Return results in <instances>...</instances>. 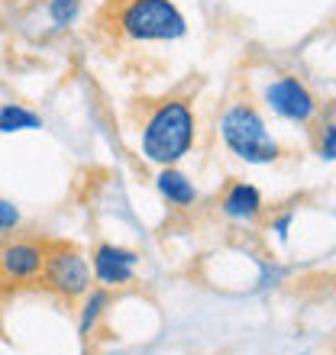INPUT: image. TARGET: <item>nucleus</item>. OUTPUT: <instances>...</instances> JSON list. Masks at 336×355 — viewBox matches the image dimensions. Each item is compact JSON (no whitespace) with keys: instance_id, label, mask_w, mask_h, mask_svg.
I'll use <instances>...</instances> for the list:
<instances>
[{"instance_id":"nucleus-9","label":"nucleus","mask_w":336,"mask_h":355,"mask_svg":"<svg viewBox=\"0 0 336 355\" xmlns=\"http://www.w3.org/2000/svg\"><path fill=\"white\" fill-rule=\"evenodd\" d=\"M159 191L168 204H175V207H191L197 200L194 184H191L178 168H171V165L159 171Z\"/></svg>"},{"instance_id":"nucleus-1","label":"nucleus","mask_w":336,"mask_h":355,"mask_svg":"<svg viewBox=\"0 0 336 355\" xmlns=\"http://www.w3.org/2000/svg\"><path fill=\"white\" fill-rule=\"evenodd\" d=\"M194 110L187 101H162L142 123V155L162 168L185 159L194 146Z\"/></svg>"},{"instance_id":"nucleus-14","label":"nucleus","mask_w":336,"mask_h":355,"mask_svg":"<svg viewBox=\"0 0 336 355\" xmlns=\"http://www.w3.org/2000/svg\"><path fill=\"white\" fill-rule=\"evenodd\" d=\"M17 226H19V210L10 204V200L0 197V239H3L7 233H13Z\"/></svg>"},{"instance_id":"nucleus-2","label":"nucleus","mask_w":336,"mask_h":355,"mask_svg":"<svg viewBox=\"0 0 336 355\" xmlns=\"http://www.w3.org/2000/svg\"><path fill=\"white\" fill-rule=\"evenodd\" d=\"M117 29L136 42H165L185 36L187 23L171 0H120Z\"/></svg>"},{"instance_id":"nucleus-7","label":"nucleus","mask_w":336,"mask_h":355,"mask_svg":"<svg viewBox=\"0 0 336 355\" xmlns=\"http://www.w3.org/2000/svg\"><path fill=\"white\" fill-rule=\"evenodd\" d=\"M136 262H140V255L133 249H123V245H113V243H101L91 255L94 278L107 291L130 284L133 275H136Z\"/></svg>"},{"instance_id":"nucleus-15","label":"nucleus","mask_w":336,"mask_h":355,"mask_svg":"<svg viewBox=\"0 0 336 355\" xmlns=\"http://www.w3.org/2000/svg\"><path fill=\"white\" fill-rule=\"evenodd\" d=\"M288 223H291V214H288V216H281L278 223H275V230H278V236H285V230H288Z\"/></svg>"},{"instance_id":"nucleus-10","label":"nucleus","mask_w":336,"mask_h":355,"mask_svg":"<svg viewBox=\"0 0 336 355\" xmlns=\"http://www.w3.org/2000/svg\"><path fill=\"white\" fill-rule=\"evenodd\" d=\"M113 294L107 288H91L87 294H84V304H81V336L87 339L94 333V327L101 323L103 310L110 307Z\"/></svg>"},{"instance_id":"nucleus-12","label":"nucleus","mask_w":336,"mask_h":355,"mask_svg":"<svg viewBox=\"0 0 336 355\" xmlns=\"http://www.w3.org/2000/svg\"><path fill=\"white\" fill-rule=\"evenodd\" d=\"M78 7H81L78 0H52L49 3V17H52L56 26H72L78 17Z\"/></svg>"},{"instance_id":"nucleus-3","label":"nucleus","mask_w":336,"mask_h":355,"mask_svg":"<svg viewBox=\"0 0 336 355\" xmlns=\"http://www.w3.org/2000/svg\"><path fill=\"white\" fill-rule=\"evenodd\" d=\"M220 132H224L226 149L233 152L236 159L252 162V165H269V162L278 159V142L269 132L262 113L249 103H233L224 113Z\"/></svg>"},{"instance_id":"nucleus-6","label":"nucleus","mask_w":336,"mask_h":355,"mask_svg":"<svg viewBox=\"0 0 336 355\" xmlns=\"http://www.w3.org/2000/svg\"><path fill=\"white\" fill-rule=\"evenodd\" d=\"M265 101L271 103V110L285 116L291 123H310V116L317 113V97L301 85L298 78H275L265 87Z\"/></svg>"},{"instance_id":"nucleus-4","label":"nucleus","mask_w":336,"mask_h":355,"mask_svg":"<svg viewBox=\"0 0 336 355\" xmlns=\"http://www.w3.org/2000/svg\"><path fill=\"white\" fill-rule=\"evenodd\" d=\"M39 284L49 288L52 294L72 304V300L84 297L91 291V265L78 252L75 245H52L49 243V255L39 275Z\"/></svg>"},{"instance_id":"nucleus-5","label":"nucleus","mask_w":336,"mask_h":355,"mask_svg":"<svg viewBox=\"0 0 336 355\" xmlns=\"http://www.w3.org/2000/svg\"><path fill=\"white\" fill-rule=\"evenodd\" d=\"M49 255V243L42 239H3L0 243V284L19 288L36 284Z\"/></svg>"},{"instance_id":"nucleus-8","label":"nucleus","mask_w":336,"mask_h":355,"mask_svg":"<svg viewBox=\"0 0 336 355\" xmlns=\"http://www.w3.org/2000/svg\"><path fill=\"white\" fill-rule=\"evenodd\" d=\"M220 207H224L226 216H233V220H255L262 214V194L259 187L246 184V181H233V184H226L224 197H220Z\"/></svg>"},{"instance_id":"nucleus-13","label":"nucleus","mask_w":336,"mask_h":355,"mask_svg":"<svg viewBox=\"0 0 336 355\" xmlns=\"http://www.w3.org/2000/svg\"><path fill=\"white\" fill-rule=\"evenodd\" d=\"M317 155L324 162L336 159V132H333V120L330 116H327V123H320V130H317Z\"/></svg>"},{"instance_id":"nucleus-11","label":"nucleus","mask_w":336,"mask_h":355,"mask_svg":"<svg viewBox=\"0 0 336 355\" xmlns=\"http://www.w3.org/2000/svg\"><path fill=\"white\" fill-rule=\"evenodd\" d=\"M39 126V116L19 103H7L0 110V132H17V130H36Z\"/></svg>"}]
</instances>
